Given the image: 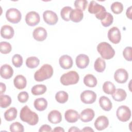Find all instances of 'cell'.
I'll use <instances>...</instances> for the list:
<instances>
[{
  "mask_svg": "<svg viewBox=\"0 0 132 132\" xmlns=\"http://www.w3.org/2000/svg\"><path fill=\"white\" fill-rule=\"evenodd\" d=\"M88 11L91 14H95V17L101 21L105 19L107 12L105 7L98 4L94 1L90 2L88 7Z\"/></svg>",
  "mask_w": 132,
  "mask_h": 132,
  "instance_id": "277c9868",
  "label": "cell"
},
{
  "mask_svg": "<svg viewBox=\"0 0 132 132\" xmlns=\"http://www.w3.org/2000/svg\"><path fill=\"white\" fill-rule=\"evenodd\" d=\"M110 9L114 14H120L123 10V5L121 2H115L111 4Z\"/></svg>",
  "mask_w": 132,
  "mask_h": 132,
  "instance_id": "e575fe53",
  "label": "cell"
},
{
  "mask_svg": "<svg viewBox=\"0 0 132 132\" xmlns=\"http://www.w3.org/2000/svg\"><path fill=\"white\" fill-rule=\"evenodd\" d=\"M112 98L117 102H122L125 100L127 96V93L126 91L121 88L116 89L114 93L111 94Z\"/></svg>",
  "mask_w": 132,
  "mask_h": 132,
  "instance_id": "484cf974",
  "label": "cell"
},
{
  "mask_svg": "<svg viewBox=\"0 0 132 132\" xmlns=\"http://www.w3.org/2000/svg\"><path fill=\"white\" fill-rule=\"evenodd\" d=\"M47 33L46 30L42 27H38L34 29L32 32L34 38L37 41H43L46 38Z\"/></svg>",
  "mask_w": 132,
  "mask_h": 132,
  "instance_id": "5bb4252c",
  "label": "cell"
},
{
  "mask_svg": "<svg viewBox=\"0 0 132 132\" xmlns=\"http://www.w3.org/2000/svg\"><path fill=\"white\" fill-rule=\"evenodd\" d=\"M95 112L92 109L86 108L81 112L79 118L83 122H88L93 120Z\"/></svg>",
  "mask_w": 132,
  "mask_h": 132,
  "instance_id": "2e32d148",
  "label": "cell"
},
{
  "mask_svg": "<svg viewBox=\"0 0 132 132\" xmlns=\"http://www.w3.org/2000/svg\"><path fill=\"white\" fill-rule=\"evenodd\" d=\"M14 34V29L11 26L5 25L1 27V35L3 38L6 39H10L13 37Z\"/></svg>",
  "mask_w": 132,
  "mask_h": 132,
  "instance_id": "ffe728a7",
  "label": "cell"
},
{
  "mask_svg": "<svg viewBox=\"0 0 132 132\" xmlns=\"http://www.w3.org/2000/svg\"><path fill=\"white\" fill-rule=\"evenodd\" d=\"M124 58L128 61L132 60V47L131 46L126 47L123 51Z\"/></svg>",
  "mask_w": 132,
  "mask_h": 132,
  "instance_id": "b9f144b4",
  "label": "cell"
},
{
  "mask_svg": "<svg viewBox=\"0 0 132 132\" xmlns=\"http://www.w3.org/2000/svg\"><path fill=\"white\" fill-rule=\"evenodd\" d=\"M101 21L103 26L108 27L112 24L113 21V17L111 13L107 12L105 19Z\"/></svg>",
  "mask_w": 132,
  "mask_h": 132,
  "instance_id": "ab89813d",
  "label": "cell"
},
{
  "mask_svg": "<svg viewBox=\"0 0 132 132\" xmlns=\"http://www.w3.org/2000/svg\"><path fill=\"white\" fill-rule=\"evenodd\" d=\"M114 78L118 83L124 84L127 81L128 78V72L124 69H118L114 72Z\"/></svg>",
  "mask_w": 132,
  "mask_h": 132,
  "instance_id": "7c38bea8",
  "label": "cell"
},
{
  "mask_svg": "<svg viewBox=\"0 0 132 132\" xmlns=\"http://www.w3.org/2000/svg\"><path fill=\"white\" fill-rule=\"evenodd\" d=\"M13 84L16 88L19 90H22L26 87L27 80L23 75H18L14 78Z\"/></svg>",
  "mask_w": 132,
  "mask_h": 132,
  "instance_id": "7402d4cb",
  "label": "cell"
},
{
  "mask_svg": "<svg viewBox=\"0 0 132 132\" xmlns=\"http://www.w3.org/2000/svg\"><path fill=\"white\" fill-rule=\"evenodd\" d=\"M39 131L40 132H43V131H45V132H49V131H52V128L51 127L47 124H44L42 125L40 128L39 129Z\"/></svg>",
  "mask_w": 132,
  "mask_h": 132,
  "instance_id": "ee69618b",
  "label": "cell"
},
{
  "mask_svg": "<svg viewBox=\"0 0 132 132\" xmlns=\"http://www.w3.org/2000/svg\"><path fill=\"white\" fill-rule=\"evenodd\" d=\"M47 88L45 85L42 84L36 85L31 89V93L34 95H40L44 94L46 91Z\"/></svg>",
  "mask_w": 132,
  "mask_h": 132,
  "instance_id": "f1b7e54d",
  "label": "cell"
},
{
  "mask_svg": "<svg viewBox=\"0 0 132 132\" xmlns=\"http://www.w3.org/2000/svg\"><path fill=\"white\" fill-rule=\"evenodd\" d=\"M131 110L129 107L125 105H122L117 110L116 115L117 118L121 122H126L131 117Z\"/></svg>",
  "mask_w": 132,
  "mask_h": 132,
  "instance_id": "8992f818",
  "label": "cell"
},
{
  "mask_svg": "<svg viewBox=\"0 0 132 132\" xmlns=\"http://www.w3.org/2000/svg\"><path fill=\"white\" fill-rule=\"evenodd\" d=\"M11 98L8 95L2 94L0 95V106L2 108H6L10 105Z\"/></svg>",
  "mask_w": 132,
  "mask_h": 132,
  "instance_id": "836d02e7",
  "label": "cell"
},
{
  "mask_svg": "<svg viewBox=\"0 0 132 132\" xmlns=\"http://www.w3.org/2000/svg\"><path fill=\"white\" fill-rule=\"evenodd\" d=\"M79 79V76L77 72L71 71L62 74L60 78V82L64 86L76 84Z\"/></svg>",
  "mask_w": 132,
  "mask_h": 132,
  "instance_id": "5b68a950",
  "label": "cell"
},
{
  "mask_svg": "<svg viewBox=\"0 0 132 132\" xmlns=\"http://www.w3.org/2000/svg\"><path fill=\"white\" fill-rule=\"evenodd\" d=\"M20 118L21 120L26 122L30 125H36L39 121V117L38 114L31 111L27 105L24 106L20 111Z\"/></svg>",
  "mask_w": 132,
  "mask_h": 132,
  "instance_id": "6da1fadb",
  "label": "cell"
},
{
  "mask_svg": "<svg viewBox=\"0 0 132 132\" xmlns=\"http://www.w3.org/2000/svg\"><path fill=\"white\" fill-rule=\"evenodd\" d=\"M94 125L95 128L97 130H103L109 125L108 119L104 116H99L95 121Z\"/></svg>",
  "mask_w": 132,
  "mask_h": 132,
  "instance_id": "4fadbf2b",
  "label": "cell"
},
{
  "mask_svg": "<svg viewBox=\"0 0 132 132\" xmlns=\"http://www.w3.org/2000/svg\"><path fill=\"white\" fill-rule=\"evenodd\" d=\"M102 89L103 91L107 94H112L116 89L114 85L109 81H106L103 84Z\"/></svg>",
  "mask_w": 132,
  "mask_h": 132,
  "instance_id": "1f68e13d",
  "label": "cell"
},
{
  "mask_svg": "<svg viewBox=\"0 0 132 132\" xmlns=\"http://www.w3.org/2000/svg\"><path fill=\"white\" fill-rule=\"evenodd\" d=\"M65 120L69 123H75L79 118V114L76 110L74 109H68L64 113Z\"/></svg>",
  "mask_w": 132,
  "mask_h": 132,
  "instance_id": "d6986e66",
  "label": "cell"
},
{
  "mask_svg": "<svg viewBox=\"0 0 132 132\" xmlns=\"http://www.w3.org/2000/svg\"><path fill=\"white\" fill-rule=\"evenodd\" d=\"M6 18L9 22L13 24H16L21 21L22 14L21 12L16 8H11L7 10Z\"/></svg>",
  "mask_w": 132,
  "mask_h": 132,
  "instance_id": "52a82bcc",
  "label": "cell"
},
{
  "mask_svg": "<svg viewBox=\"0 0 132 132\" xmlns=\"http://www.w3.org/2000/svg\"><path fill=\"white\" fill-rule=\"evenodd\" d=\"M80 131H94V130L90 127H85L83 129L80 130Z\"/></svg>",
  "mask_w": 132,
  "mask_h": 132,
  "instance_id": "681fc988",
  "label": "cell"
},
{
  "mask_svg": "<svg viewBox=\"0 0 132 132\" xmlns=\"http://www.w3.org/2000/svg\"><path fill=\"white\" fill-rule=\"evenodd\" d=\"M17 110L15 107H11L4 113V118L7 121H11L15 119L17 116Z\"/></svg>",
  "mask_w": 132,
  "mask_h": 132,
  "instance_id": "83f0119b",
  "label": "cell"
},
{
  "mask_svg": "<svg viewBox=\"0 0 132 132\" xmlns=\"http://www.w3.org/2000/svg\"><path fill=\"white\" fill-rule=\"evenodd\" d=\"M97 51L104 59H110L115 55V51L111 45L107 42H102L97 46Z\"/></svg>",
  "mask_w": 132,
  "mask_h": 132,
  "instance_id": "3957f363",
  "label": "cell"
},
{
  "mask_svg": "<svg viewBox=\"0 0 132 132\" xmlns=\"http://www.w3.org/2000/svg\"><path fill=\"white\" fill-rule=\"evenodd\" d=\"M131 9H132V6H130L126 10V15L127 17L130 20L131 19Z\"/></svg>",
  "mask_w": 132,
  "mask_h": 132,
  "instance_id": "bcb514c9",
  "label": "cell"
},
{
  "mask_svg": "<svg viewBox=\"0 0 132 132\" xmlns=\"http://www.w3.org/2000/svg\"><path fill=\"white\" fill-rule=\"evenodd\" d=\"M89 58L85 54L78 55L75 59L76 64L77 67L79 69H85L87 67L89 63Z\"/></svg>",
  "mask_w": 132,
  "mask_h": 132,
  "instance_id": "9a60e30c",
  "label": "cell"
},
{
  "mask_svg": "<svg viewBox=\"0 0 132 132\" xmlns=\"http://www.w3.org/2000/svg\"><path fill=\"white\" fill-rule=\"evenodd\" d=\"M1 76L5 79L10 78L13 74V70L12 68L8 64H5L1 66L0 69Z\"/></svg>",
  "mask_w": 132,
  "mask_h": 132,
  "instance_id": "ac0fdd59",
  "label": "cell"
},
{
  "mask_svg": "<svg viewBox=\"0 0 132 132\" xmlns=\"http://www.w3.org/2000/svg\"><path fill=\"white\" fill-rule=\"evenodd\" d=\"M29 98V95L26 91H22L20 92L18 95V100L21 103H26Z\"/></svg>",
  "mask_w": 132,
  "mask_h": 132,
  "instance_id": "7bdbcfd3",
  "label": "cell"
},
{
  "mask_svg": "<svg viewBox=\"0 0 132 132\" xmlns=\"http://www.w3.org/2000/svg\"><path fill=\"white\" fill-rule=\"evenodd\" d=\"M60 66L63 69L68 70L72 68L73 65V59L72 57L68 55L61 56L59 59Z\"/></svg>",
  "mask_w": 132,
  "mask_h": 132,
  "instance_id": "e0dca14e",
  "label": "cell"
},
{
  "mask_svg": "<svg viewBox=\"0 0 132 132\" xmlns=\"http://www.w3.org/2000/svg\"><path fill=\"white\" fill-rule=\"evenodd\" d=\"M40 17L38 13L36 11H30L25 16V22L30 26H34L39 24Z\"/></svg>",
  "mask_w": 132,
  "mask_h": 132,
  "instance_id": "30bf717a",
  "label": "cell"
},
{
  "mask_svg": "<svg viewBox=\"0 0 132 132\" xmlns=\"http://www.w3.org/2000/svg\"><path fill=\"white\" fill-rule=\"evenodd\" d=\"M44 22L50 25H55L58 20L57 14L52 10H46L43 13Z\"/></svg>",
  "mask_w": 132,
  "mask_h": 132,
  "instance_id": "8fae6325",
  "label": "cell"
},
{
  "mask_svg": "<svg viewBox=\"0 0 132 132\" xmlns=\"http://www.w3.org/2000/svg\"><path fill=\"white\" fill-rule=\"evenodd\" d=\"M48 120L52 124H56L59 123L62 120V116L61 113L57 110H53L50 112L47 116Z\"/></svg>",
  "mask_w": 132,
  "mask_h": 132,
  "instance_id": "44dd1931",
  "label": "cell"
},
{
  "mask_svg": "<svg viewBox=\"0 0 132 132\" xmlns=\"http://www.w3.org/2000/svg\"><path fill=\"white\" fill-rule=\"evenodd\" d=\"M12 50L11 44L7 42H1L0 52L2 54H7L9 53Z\"/></svg>",
  "mask_w": 132,
  "mask_h": 132,
  "instance_id": "8d00e7d4",
  "label": "cell"
},
{
  "mask_svg": "<svg viewBox=\"0 0 132 132\" xmlns=\"http://www.w3.org/2000/svg\"><path fill=\"white\" fill-rule=\"evenodd\" d=\"M68 93L64 91H58L55 94V99L56 101L60 104L65 103L68 100Z\"/></svg>",
  "mask_w": 132,
  "mask_h": 132,
  "instance_id": "4dcf8cb0",
  "label": "cell"
},
{
  "mask_svg": "<svg viewBox=\"0 0 132 132\" xmlns=\"http://www.w3.org/2000/svg\"><path fill=\"white\" fill-rule=\"evenodd\" d=\"M94 68L95 70L97 72H103L106 68L105 61L101 58H97L94 62Z\"/></svg>",
  "mask_w": 132,
  "mask_h": 132,
  "instance_id": "f546056e",
  "label": "cell"
},
{
  "mask_svg": "<svg viewBox=\"0 0 132 132\" xmlns=\"http://www.w3.org/2000/svg\"><path fill=\"white\" fill-rule=\"evenodd\" d=\"M72 10V8L69 6H65L62 8L60 11V15L62 19L65 21H69L70 14Z\"/></svg>",
  "mask_w": 132,
  "mask_h": 132,
  "instance_id": "d590c367",
  "label": "cell"
},
{
  "mask_svg": "<svg viewBox=\"0 0 132 132\" xmlns=\"http://www.w3.org/2000/svg\"><path fill=\"white\" fill-rule=\"evenodd\" d=\"M53 69L49 64H43L34 74V79L37 81H42L50 78L53 74Z\"/></svg>",
  "mask_w": 132,
  "mask_h": 132,
  "instance_id": "7a4b0ae2",
  "label": "cell"
},
{
  "mask_svg": "<svg viewBox=\"0 0 132 132\" xmlns=\"http://www.w3.org/2000/svg\"><path fill=\"white\" fill-rule=\"evenodd\" d=\"M84 17V13L81 10L75 9H72L70 14V20L73 22L78 23L80 22Z\"/></svg>",
  "mask_w": 132,
  "mask_h": 132,
  "instance_id": "cb8c5ba5",
  "label": "cell"
},
{
  "mask_svg": "<svg viewBox=\"0 0 132 132\" xmlns=\"http://www.w3.org/2000/svg\"><path fill=\"white\" fill-rule=\"evenodd\" d=\"M69 132H76V131H80V130L76 126H72L68 130Z\"/></svg>",
  "mask_w": 132,
  "mask_h": 132,
  "instance_id": "7dc6e473",
  "label": "cell"
},
{
  "mask_svg": "<svg viewBox=\"0 0 132 132\" xmlns=\"http://www.w3.org/2000/svg\"><path fill=\"white\" fill-rule=\"evenodd\" d=\"M96 94L93 91L85 90L80 94L81 101L86 104H91L95 102L96 99Z\"/></svg>",
  "mask_w": 132,
  "mask_h": 132,
  "instance_id": "ba28073f",
  "label": "cell"
},
{
  "mask_svg": "<svg viewBox=\"0 0 132 132\" xmlns=\"http://www.w3.org/2000/svg\"><path fill=\"white\" fill-rule=\"evenodd\" d=\"M108 39L113 44L119 43L121 39L120 29L117 27H112L108 31Z\"/></svg>",
  "mask_w": 132,
  "mask_h": 132,
  "instance_id": "9c48e42d",
  "label": "cell"
},
{
  "mask_svg": "<svg viewBox=\"0 0 132 132\" xmlns=\"http://www.w3.org/2000/svg\"><path fill=\"white\" fill-rule=\"evenodd\" d=\"M84 83L88 87L93 88L96 86L97 81L94 75L91 74H88L84 78Z\"/></svg>",
  "mask_w": 132,
  "mask_h": 132,
  "instance_id": "4316f807",
  "label": "cell"
},
{
  "mask_svg": "<svg viewBox=\"0 0 132 132\" xmlns=\"http://www.w3.org/2000/svg\"><path fill=\"white\" fill-rule=\"evenodd\" d=\"M52 131H55V132H64V129L61 127L58 126V127H56L53 130H52Z\"/></svg>",
  "mask_w": 132,
  "mask_h": 132,
  "instance_id": "c3c4849f",
  "label": "cell"
},
{
  "mask_svg": "<svg viewBox=\"0 0 132 132\" xmlns=\"http://www.w3.org/2000/svg\"><path fill=\"white\" fill-rule=\"evenodd\" d=\"M99 104L102 109L105 111H110L112 107V104L110 99L105 96H102L99 99Z\"/></svg>",
  "mask_w": 132,
  "mask_h": 132,
  "instance_id": "603a6c76",
  "label": "cell"
},
{
  "mask_svg": "<svg viewBox=\"0 0 132 132\" xmlns=\"http://www.w3.org/2000/svg\"><path fill=\"white\" fill-rule=\"evenodd\" d=\"M87 5L88 1L86 0H76L74 2L75 7L81 11L85 10L87 7Z\"/></svg>",
  "mask_w": 132,
  "mask_h": 132,
  "instance_id": "60d3db41",
  "label": "cell"
},
{
  "mask_svg": "<svg viewBox=\"0 0 132 132\" xmlns=\"http://www.w3.org/2000/svg\"><path fill=\"white\" fill-rule=\"evenodd\" d=\"M34 105L36 110L42 111L45 110L47 106V102L43 97H40L36 99L34 102Z\"/></svg>",
  "mask_w": 132,
  "mask_h": 132,
  "instance_id": "d4e9b609",
  "label": "cell"
},
{
  "mask_svg": "<svg viewBox=\"0 0 132 132\" xmlns=\"http://www.w3.org/2000/svg\"><path fill=\"white\" fill-rule=\"evenodd\" d=\"M12 63L16 68H20L23 64V58L20 54H15L12 58Z\"/></svg>",
  "mask_w": 132,
  "mask_h": 132,
  "instance_id": "f35d334b",
  "label": "cell"
},
{
  "mask_svg": "<svg viewBox=\"0 0 132 132\" xmlns=\"http://www.w3.org/2000/svg\"><path fill=\"white\" fill-rule=\"evenodd\" d=\"M6 89V87L5 84L3 82H0V94L2 95L4 93Z\"/></svg>",
  "mask_w": 132,
  "mask_h": 132,
  "instance_id": "f6af8a7d",
  "label": "cell"
},
{
  "mask_svg": "<svg viewBox=\"0 0 132 132\" xmlns=\"http://www.w3.org/2000/svg\"><path fill=\"white\" fill-rule=\"evenodd\" d=\"M10 130L11 132H23L24 126L20 122H15L10 125Z\"/></svg>",
  "mask_w": 132,
  "mask_h": 132,
  "instance_id": "74e56055",
  "label": "cell"
},
{
  "mask_svg": "<svg viewBox=\"0 0 132 132\" xmlns=\"http://www.w3.org/2000/svg\"><path fill=\"white\" fill-rule=\"evenodd\" d=\"M40 63V60L36 57L32 56L27 58L26 60V66L30 69L37 68Z\"/></svg>",
  "mask_w": 132,
  "mask_h": 132,
  "instance_id": "d6a6232c",
  "label": "cell"
}]
</instances>
